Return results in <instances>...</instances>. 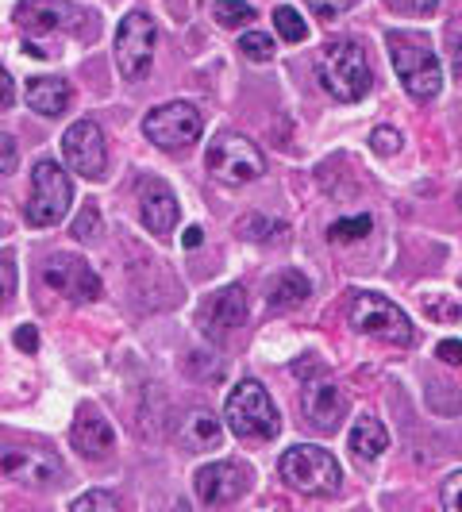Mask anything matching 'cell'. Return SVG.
<instances>
[{"mask_svg": "<svg viewBox=\"0 0 462 512\" xmlns=\"http://www.w3.org/2000/svg\"><path fill=\"white\" fill-rule=\"evenodd\" d=\"M385 47H389V58H393V70L401 77L405 93L412 101H432L443 89V66H439L436 51L416 39V35H405V31H389L385 35Z\"/></svg>", "mask_w": 462, "mask_h": 512, "instance_id": "cell-1", "label": "cell"}, {"mask_svg": "<svg viewBox=\"0 0 462 512\" xmlns=\"http://www.w3.org/2000/svg\"><path fill=\"white\" fill-rule=\"evenodd\" d=\"M316 77L320 85L332 93L335 101L355 104L370 93V62H366V51L359 43H347V39H335L320 51V62H316Z\"/></svg>", "mask_w": 462, "mask_h": 512, "instance_id": "cell-2", "label": "cell"}, {"mask_svg": "<svg viewBox=\"0 0 462 512\" xmlns=\"http://www.w3.org/2000/svg\"><path fill=\"white\" fill-rule=\"evenodd\" d=\"M224 420L235 436L243 439H274L282 432V416H278V405L274 397L266 393V385L247 378L239 382L228 393L224 401Z\"/></svg>", "mask_w": 462, "mask_h": 512, "instance_id": "cell-3", "label": "cell"}, {"mask_svg": "<svg viewBox=\"0 0 462 512\" xmlns=\"http://www.w3.org/2000/svg\"><path fill=\"white\" fill-rule=\"evenodd\" d=\"M278 470H282L285 486L305 493V497H328V493L339 489V478H343V470H339L332 451H324L316 443L289 447L282 455V462H278Z\"/></svg>", "mask_w": 462, "mask_h": 512, "instance_id": "cell-4", "label": "cell"}, {"mask_svg": "<svg viewBox=\"0 0 462 512\" xmlns=\"http://www.w3.org/2000/svg\"><path fill=\"white\" fill-rule=\"evenodd\" d=\"M351 328L378 343H389V347H412V339H416V328L405 316V308L385 301L382 293H366V289L355 293V301H351Z\"/></svg>", "mask_w": 462, "mask_h": 512, "instance_id": "cell-5", "label": "cell"}, {"mask_svg": "<svg viewBox=\"0 0 462 512\" xmlns=\"http://www.w3.org/2000/svg\"><path fill=\"white\" fill-rule=\"evenodd\" d=\"M74 205V185L70 174L51 162V158H39L35 170H31V201H27V224L31 228H54Z\"/></svg>", "mask_w": 462, "mask_h": 512, "instance_id": "cell-6", "label": "cell"}, {"mask_svg": "<svg viewBox=\"0 0 462 512\" xmlns=\"http://www.w3.org/2000/svg\"><path fill=\"white\" fill-rule=\"evenodd\" d=\"M205 162H208V174L220 181V185H251L266 170L262 151H258L247 135H239V131H224L208 147Z\"/></svg>", "mask_w": 462, "mask_h": 512, "instance_id": "cell-7", "label": "cell"}, {"mask_svg": "<svg viewBox=\"0 0 462 512\" xmlns=\"http://www.w3.org/2000/svg\"><path fill=\"white\" fill-rule=\"evenodd\" d=\"M201 131H205L201 112L185 101L158 104L143 120V135L151 139L154 147H162V151H189L201 139Z\"/></svg>", "mask_w": 462, "mask_h": 512, "instance_id": "cell-8", "label": "cell"}, {"mask_svg": "<svg viewBox=\"0 0 462 512\" xmlns=\"http://www.w3.org/2000/svg\"><path fill=\"white\" fill-rule=\"evenodd\" d=\"M154 43H158V27L147 12H131L116 27V66L128 81L147 77L154 62Z\"/></svg>", "mask_w": 462, "mask_h": 512, "instance_id": "cell-9", "label": "cell"}, {"mask_svg": "<svg viewBox=\"0 0 462 512\" xmlns=\"http://www.w3.org/2000/svg\"><path fill=\"white\" fill-rule=\"evenodd\" d=\"M0 474L20 482L24 489H54L62 482V459L54 451H39V447H12L0 455Z\"/></svg>", "mask_w": 462, "mask_h": 512, "instance_id": "cell-10", "label": "cell"}, {"mask_svg": "<svg viewBox=\"0 0 462 512\" xmlns=\"http://www.w3.org/2000/svg\"><path fill=\"white\" fill-rule=\"evenodd\" d=\"M62 154H66V166L85 181H101L108 170L104 131L93 120H77L74 128L62 135Z\"/></svg>", "mask_w": 462, "mask_h": 512, "instance_id": "cell-11", "label": "cell"}, {"mask_svg": "<svg viewBox=\"0 0 462 512\" xmlns=\"http://www.w3.org/2000/svg\"><path fill=\"white\" fill-rule=\"evenodd\" d=\"M43 282L51 285L58 297L74 301V305H89V301H97V297H101V278H97V270L77 255H51L47 258Z\"/></svg>", "mask_w": 462, "mask_h": 512, "instance_id": "cell-12", "label": "cell"}, {"mask_svg": "<svg viewBox=\"0 0 462 512\" xmlns=\"http://www.w3.org/2000/svg\"><path fill=\"white\" fill-rule=\"evenodd\" d=\"M247 320V293L243 285H224L212 297H205V305L197 312V324L205 332L208 343H228L235 328H243Z\"/></svg>", "mask_w": 462, "mask_h": 512, "instance_id": "cell-13", "label": "cell"}, {"mask_svg": "<svg viewBox=\"0 0 462 512\" xmlns=\"http://www.w3.org/2000/svg\"><path fill=\"white\" fill-rule=\"evenodd\" d=\"M251 486V470L243 462H208L197 470L193 478V489H197V501L208 505V509H220V505H231L239 501Z\"/></svg>", "mask_w": 462, "mask_h": 512, "instance_id": "cell-14", "label": "cell"}, {"mask_svg": "<svg viewBox=\"0 0 462 512\" xmlns=\"http://www.w3.org/2000/svg\"><path fill=\"white\" fill-rule=\"evenodd\" d=\"M85 16L70 0H20L16 24L24 35H54V31H77Z\"/></svg>", "mask_w": 462, "mask_h": 512, "instance_id": "cell-15", "label": "cell"}, {"mask_svg": "<svg viewBox=\"0 0 462 512\" xmlns=\"http://www.w3.org/2000/svg\"><path fill=\"white\" fill-rule=\"evenodd\" d=\"M139 216H143V228L158 235V239H170L181 220L178 197L170 193V185L162 178H147L139 185Z\"/></svg>", "mask_w": 462, "mask_h": 512, "instance_id": "cell-16", "label": "cell"}, {"mask_svg": "<svg viewBox=\"0 0 462 512\" xmlns=\"http://www.w3.org/2000/svg\"><path fill=\"white\" fill-rule=\"evenodd\" d=\"M70 443L77 447V455H85L89 462H101L112 455L116 432H112V424H108L97 409H81L74 420V428H70Z\"/></svg>", "mask_w": 462, "mask_h": 512, "instance_id": "cell-17", "label": "cell"}, {"mask_svg": "<svg viewBox=\"0 0 462 512\" xmlns=\"http://www.w3.org/2000/svg\"><path fill=\"white\" fill-rule=\"evenodd\" d=\"M305 416L312 420V428L335 432L339 420L347 416V397H343V389H339L335 382H324V378L308 382L305 385Z\"/></svg>", "mask_w": 462, "mask_h": 512, "instance_id": "cell-18", "label": "cell"}, {"mask_svg": "<svg viewBox=\"0 0 462 512\" xmlns=\"http://www.w3.org/2000/svg\"><path fill=\"white\" fill-rule=\"evenodd\" d=\"M70 97H74V89H70L66 77H31L24 93L27 108L39 112V116H47V120L62 116L70 108Z\"/></svg>", "mask_w": 462, "mask_h": 512, "instance_id": "cell-19", "label": "cell"}, {"mask_svg": "<svg viewBox=\"0 0 462 512\" xmlns=\"http://www.w3.org/2000/svg\"><path fill=\"white\" fill-rule=\"evenodd\" d=\"M351 451L366 462L382 459L385 451H389V432H385L382 420H374V416H359V420H355V428H351Z\"/></svg>", "mask_w": 462, "mask_h": 512, "instance_id": "cell-20", "label": "cell"}, {"mask_svg": "<svg viewBox=\"0 0 462 512\" xmlns=\"http://www.w3.org/2000/svg\"><path fill=\"white\" fill-rule=\"evenodd\" d=\"M220 439H224V428L208 409H197L185 416V424H181V443L185 447L208 451V447H220Z\"/></svg>", "mask_w": 462, "mask_h": 512, "instance_id": "cell-21", "label": "cell"}, {"mask_svg": "<svg viewBox=\"0 0 462 512\" xmlns=\"http://www.w3.org/2000/svg\"><path fill=\"white\" fill-rule=\"evenodd\" d=\"M308 293H312V285H308V278L301 274V270H282L274 282H270V308L274 312H285V308H297L301 301H305Z\"/></svg>", "mask_w": 462, "mask_h": 512, "instance_id": "cell-22", "label": "cell"}, {"mask_svg": "<svg viewBox=\"0 0 462 512\" xmlns=\"http://www.w3.org/2000/svg\"><path fill=\"white\" fill-rule=\"evenodd\" d=\"M212 16L220 27H247L251 20H258V12L247 0H216L212 4Z\"/></svg>", "mask_w": 462, "mask_h": 512, "instance_id": "cell-23", "label": "cell"}, {"mask_svg": "<svg viewBox=\"0 0 462 512\" xmlns=\"http://www.w3.org/2000/svg\"><path fill=\"white\" fill-rule=\"evenodd\" d=\"M274 27H278V35H282L285 43H305L308 39V24L301 20V12L289 8V4L274 8Z\"/></svg>", "mask_w": 462, "mask_h": 512, "instance_id": "cell-24", "label": "cell"}, {"mask_svg": "<svg viewBox=\"0 0 462 512\" xmlns=\"http://www.w3.org/2000/svg\"><path fill=\"white\" fill-rule=\"evenodd\" d=\"M285 231L289 228H285L282 220H266V216H247V220L239 224V235L258 239V243H282Z\"/></svg>", "mask_w": 462, "mask_h": 512, "instance_id": "cell-25", "label": "cell"}, {"mask_svg": "<svg viewBox=\"0 0 462 512\" xmlns=\"http://www.w3.org/2000/svg\"><path fill=\"white\" fill-rule=\"evenodd\" d=\"M370 228H374L370 216H343L328 228V239L332 243H359L362 235H370Z\"/></svg>", "mask_w": 462, "mask_h": 512, "instance_id": "cell-26", "label": "cell"}, {"mask_svg": "<svg viewBox=\"0 0 462 512\" xmlns=\"http://www.w3.org/2000/svg\"><path fill=\"white\" fill-rule=\"evenodd\" d=\"M239 51L247 54L251 62H270V58H274V35H266V31H247V35L239 39Z\"/></svg>", "mask_w": 462, "mask_h": 512, "instance_id": "cell-27", "label": "cell"}, {"mask_svg": "<svg viewBox=\"0 0 462 512\" xmlns=\"http://www.w3.org/2000/svg\"><path fill=\"white\" fill-rule=\"evenodd\" d=\"M20 270H16V251H0V308L16 297Z\"/></svg>", "mask_w": 462, "mask_h": 512, "instance_id": "cell-28", "label": "cell"}, {"mask_svg": "<svg viewBox=\"0 0 462 512\" xmlns=\"http://www.w3.org/2000/svg\"><path fill=\"white\" fill-rule=\"evenodd\" d=\"M74 512H116L120 509V497L116 493H108V489H89V493H81V497H74V505H70Z\"/></svg>", "mask_w": 462, "mask_h": 512, "instance_id": "cell-29", "label": "cell"}, {"mask_svg": "<svg viewBox=\"0 0 462 512\" xmlns=\"http://www.w3.org/2000/svg\"><path fill=\"white\" fill-rule=\"evenodd\" d=\"M97 228H101V208L93 205V201H85L74 220V235L77 239H97Z\"/></svg>", "mask_w": 462, "mask_h": 512, "instance_id": "cell-30", "label": "cell"}, {"mask_svg": "<svg viewBox=\"0 0 462 512\" xmlns=\"http://www.w3.org/2000/svg\"><path fill=\"white\" fill-rule=\"evenodd\" d=\"M305 4L312 8V16H320V20H339L343 12L355 8V0H305Z\"/></svg>", "mask_w": 462, "mask_h": 512, "instance_id": "cell-31", "label": "cell"}, {"mask_svg": "<svg viewBox=\"0 0 462 512\" xmlns=\"http://www.w3.org/2000/svg\"><path fill=\"white\" fill-rule=\"evenodd\" d=\"M439 501H443L447 509L462 512V470H455V474H447V478H443V486H439Z\"/></svg>", "mask_w": 462, "mask_h": 512, "instance_id": "cell-32", "label": "cell"}, {"mask_svg": "<svg viewBox=\"0 0 462 512\" xmlns=\"http://www.w3.org/2000/svg\"><path fill=\"white\" fill-rule=\"evenodd\" d=\"M370 147H374V154H397L401 151V131L397 128H378L374 135H370Z\"/></svg>", "mask_w": 462, "mask_h": 512, "instance_id": "cell-33", "label": "cell"}, {"mask_svg": "<svg viewBox=\"0 0 462 512\" xmlns=\"http://www.w3.org/2000/svg\"><path fill=\"white\" fill-rule=\"evenodd\" d=\"M385 4L393 12H401V16H432L439 0H385Z\"/></svg>", "mask_w": 462, "mask_h": 512, "instance_id": "cell-34", "label": "cell"}, {"mask_svg": "<svg viewBox=\"0 0 462 512\" xmlns=\"http://www.w3.org/2000/svg\"><path fill=\"white\" fill-rule=\"evenodd\" d=\"M20 166V147L12 135H0V174H16Z\"/></svg>", "mask_w": 462, "mask_h": 512, "instance_id": "cell-35", "label": "cell"}, {"mask_svg": "<svg viewBox=\"0 0 462 512\" xmlns=\"http://www.w3.org/2000/svg\"><path fill=\"white\" fill-rule=\"evenodd\" d=\"M16 347L27 351V355L39 351V332H35V324H20V328H16Z\"/></svg>", "mask_w": 462, "mask_h": 512, "instance_id": "cell-36", "label": "cell"}, {"mask_svg": "<svg viewBox=\"0 0 462 512\" xmlns=\"http://www.w3.org/2000/svg\"><path fill=\"white\" fill-rule=\"evenodd\" d=\"M436 355L443 362H451V366H462V343L459 339H443V343L436 347Z\"/></svg>", "mask_w": 462, "mask_h": 512, "instance_id": "cell-37", "label": "cell"}, {"mask_svg": "<svg viewBox=\"0 0 462 512\" xmlns=\"http://www.w3.org/2000/svg\"><path fill=\"white\" fill-rule=\"evenodd\" d=\"M12 104H16V81L0 66V108H12Z\"/></svg>", "mask_w": 462, "mask_h": 512, "instance_id": "cell-38", "label": "cell"}, {"mask_svg": "<svg viewBox=\"0 0 462 512\" xmlns=\"http://www.w3.org/2000/svg\"><path fill=\"white\" fill-rule=\"evenodd\" d=\"M428 312H432L436 320H459V316H462V308H459V305H436L432 297H428Z\"/></svg>", "mask_w": 462, "mask_h": 512, "instance_id": "cell-39", "label": "cell"}, {"mask_svg": "<svg viewBox=\"0 0 462 512\" xmlns=\"http://www.w3.org/2000/svg\"><path fill=\"white\" fill-rule=\"evenodd\" d=\"M201 243H205V231L201 228H189L185 235H181V247H185V251H197Z\"/></svg>", "mask_w": 462, "mask_h": 512, "instance_id": "cell-40", "label": "cell"}, {"mask_svg": "<svg viewBox=\"0 0 462 512\" xmlns=\"http://www.w3.org/2000/svg\"><path fill=\"white\" fill-rule=\"evenodd\" d=\"M455 74H459V81H462V35H459V43H455Z\"/></svg>", "mask_w": 462, "mask_h": 512, "instance_id": "cell-41", "label": "cell"}, {"mask_svg": "<svg viewBox=\"0 0 462 512\" xmlns=\"http://www.w3.org/2000/svg\"><path fill=\"white\" fill-rule=\"evenodd\" d=\"M459 205H462V193H459Z\"/></svg>", "mask_w": 462, "mask_h": 512, "instance_id": "cell-42", "label": "cell"}]
</instances>
